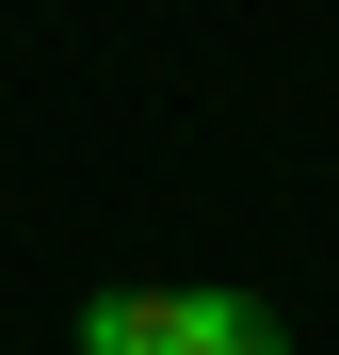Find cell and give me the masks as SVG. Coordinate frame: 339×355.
<instances>
[{"label": "cell", "instance_id": "7a4b0ae2", "mask_svg": "<svg viewBox=\"0 0 339 355\" xmlns=\"http://www.w3.org/2000/svg\"><path fill=\"white\" fill-rule=\"evenodd\" d=\"M210 355H291V323H275L259 291H226V323H210Z\"/></svg>", "mask_w": 339, "mask_h": 355}, {"label": "cell", "instance_id": "6da1fadb", "mask_svg": "<svg viewBox=\"0 0 339 355\" xmlns=\"http://www.w3.org/2000/svg\"><path fill=\"white\" fill-rule=\"evenodd\" d=\"M226 291H97L81 307V355H210Z\"/></svg>", "mask_w": 339, "mask_h": 355}]
</instances>
